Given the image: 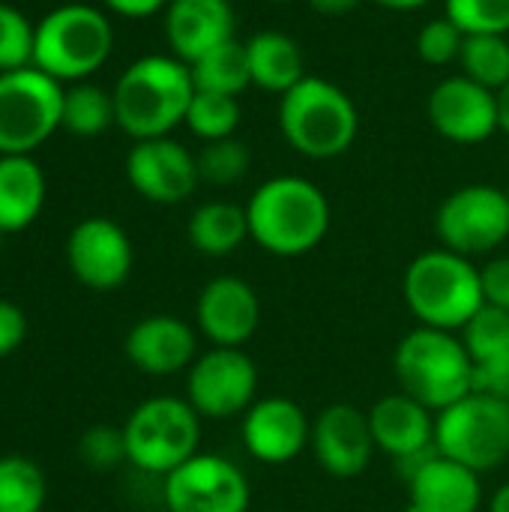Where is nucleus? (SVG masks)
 <instances>
[{"instance_id": "nucleus-28", "label": "nucleus", "mask_w": 509, "mask_h": 512, "mask_svg": "<svg viewBox=\"0 0 509 512\" xmlns=\"http://www.w3.org/2000/svg\"><path fill=\"white\" fill-rule=\"evenodd\" d=\"M45 474L33 459L0 456V512H42Z\"/></svg>"}, {"instance_id": "nucleus-6", "label": "nucleus", "mask_w": 509, "mask_h": 512, "mask_svg": "<svg viewBox=\"0 0 509 512\" xmlns=\"http://www.w3.org/2000/svg\"><path fill=\"white\" fill-rule=\"evenodd\" d=\"M111 48L114 27L108 15L87 3H66L36 24L33 66L54 81L78 84L105 66Z\"/></svg>"}, {"instance_id": "nucleus-32", "label": "nucleus", "mask_w": 509, "mask_h": 512, "mask_svg": "<svg viewBox=\"0 0 509 512\" xmlns=\"http://www.w3.org/2000/svg\"><path fill=\"white\" fill-rule=\"evenodd\" d=\"M444 15L465 36H509V0H444Z\"/></svg>"}, {"instance_id": "nucleus-3", "label": "nucleus", "mask_w": 509, "mask_h": 512, "mask_svg": "<svg viewBox=\"0 0 509 512\" xmlns=\"http://www.w3.org/2000/svg\"><path fill=\"white\" fill-rule=\"evenodd\" d=\"M279 132L306 159H336L351 150L360 132L354 99L333 81L306 75L279 96Z\"/></svg>"}, {"instance_id": "nucleus-34", "label": "nucleus", "mask_w": 509, "mask_h": 512, "mask_svg": "<svg viewBox=\"0 0 509 512\" xmlns=\"http://www.w3.org/2000/svg\"><path fill=\"white\" fill-rule=\"evenodd\" d=\"M36 27L9 3H0V72L33 66Z\"/></svg>"}, {"instance_id": "nucleus-40", "label": "nucleus", "mask_w": 509, "mask_h": 512, "mask_svg": "<svg viewBox=\"0 0 509 512\" xmlns=\"http://www.w3.org/2000/svg\"><path fill=\"white\" fill-rule=\"evenodd\" d=\"M114 15L123 18H150L156 12H162L171 0H102Z\"/></svg>"}, {"instance_id": "nucleus-37", "label": "nucleus", "mask_w": 509, "mask_h": 512, "mask_svg": "<svg viewBox=\"0 0 509 512\" xmlns=\"http://www.w3.org/2000/svg\"><path fill=\"white\" fill-rule=\"evenodd\" d=\"M474 393H486L509 405V351L474 363Z\"/></svg>"}, {"instance_id": "nucleus-41", "label": "nucleus", "mask_w": 509, "mask_h": 512, "mask_svg": "<svg viewBox=\"0 0 509 512\" xmlns=\"http://www.w3.org/2000/svg\"><path fill=\"white\" fill-rule=\"evenodd\" d=\"M309 3V9L312 12H318V15H330V18H336V15H348V12H354L363 0H306Z\"/></svg>"}, {"instance_id": "nucleus-7", "label": "nucleus", "mask_w": 509, "mask_h": 512, "mask_svg": "<svg viewBox=\"0 0 509 512\" xmlns=\"http://www.w3.org/2000/svg\"><path fill=\"white\" fill-rule=\"evenodd\" d=\"M123 438L129 465L144 474L168 477L174 468H180L198 453L201 417L186 399L156 396L141 402L129 414Z\"/></svg>"}, {"instance_id": "nucleus-23", "label": "nucleus", "mask_w": 509, "mask_h": 512, "mask_svg": "<svg viewBox=\"0 0 509 512\" xmlns=\"http://www.w3.org/2000/svg\"><path fill=\"white\" fill-rule=\"evenodd\" d=\"M243 45H246L252 87L282 96L306 78L303 48L297 45L294 36L282 30H258Z\"/></svg>"}, {"instance_id": "nucleus-44", "label": "nucleus", "mask_w": 509, "mask_h": 512, "mask_svg": "<svg viewBox=\"0 0 509 512\" xmlns=\"http://www.w3.org/2000/svg\"><path fill=\"white\" fill-rule=\"evenodd\" d=\"M498 114H501V132L509 135V84L498 90Z\"/></svg>"}, {"instance_id": "nucleus-21", "label": "nucleus", "mask_w": 509, "mask_h": 512, "mask_svg": "<svg viewBox=\"0 0 509 512\" xmlns=\"http://www.w3.org/2000/svg\"><path fill=\"white\" fill-rule=\"evenodd\" d=\"M237 15L231 0H171L165 6V39L183 63L201 60L207 51L237 39Z\"/></svg>"}, {"instance_id": "nucleus-9", "label": "nucleus", "mask_w": 509, "mask_h": 512, "mask_svg": "<svg viewBox=\"0 0 509 512\" xmlns=\"http://www.w3.org/2000/svg\"><path fill=\"white\" fill-rule=\"evenodd\" d=\"M63 87L36 66L0 72V156H30L63 120Z\"/></svg>"}, {"instance_id": "nucleus-16", "label": "nucleus", "mask_w": 509, "mask_h": 512, "mask_svg": "<svg viewBox=\"0 0 509 512\" xmlns=\"http://www.w3.org/2000/svg\"><path fill=\"white\" fill-rule=\"evenodd\" d=\"M126 180L153 204H180L201 183L195 156L171 135L135 141L126 153Z\"/></svg>"}, {"instance_id": "nucleus-35", "label": "nucleus", "mask_w": 509, "mask_h": 512, "mask_svg": "<svg viewBox=\"0 0 509 512\" xmlns=\"http://www.w3.org/2000/svg\"><path fill=\"white\" fill-rule=\"evenodd\" d=\"M462 45H465V33L447 18H432L420 27L417 33V54L423 63L429 66H450V63H459V54H462Z\"/></svg>"}, {"instance_id": "nucleus-24", "label": "nucleus", "mask_w": 509, "mask_h": 512, "mask_svg": "<svg viewBox=\"0 0 509 512\" xmlns=\"http://www.w3.org/2000/svg\"><path fill=\"white\" fill-rule=\"evenodd\" d=\"M45 204V174L30 156H0V234L24 231Z\"/></svg>"}, {"instance_id": "nucleus-46", "label": "nucleus", "mask_w": 509, "mask_h": 512, "mask_svg": "<svg viewBox=\"0 0 509 512\" xmlns=\"http://www.w3.org/2000/svg\"><path fill=\"white\" fill-rule=\"evenodd\" d=\"M507 198H509V189H507Z\"/></svg>"}, {"instance_id": "nucleus-26", "label": "nucleus", "mask_w": 509, "mask_h": 512, "mask_svg": "<svg viewBox=\"0 0 509 512\" xmlns=\"http://www.w3.org/2000/svg\"><path fill=\"white\" fill-rule=\"evenodd\" d=\"M195 90L201 93H222L240 99L243 90L252 87L249 63H246V45L240 39H231L213 51H207L201 60L189 63Z\"/></svg>"}, {"instance_id": "nucleus-2", "label": "nucleus", "mask_w": 509, "mask_h": 512, "mask_svg": "<svg viewBox=\"0 0 509 512\" xmlns=\"http://www.w3.org/2000/svg\"><path fill=\"white\" fill-rule=\"evenodd\" d=\"M117 126L135 138H165L186 123L195 81L189 63L174 54H147L123 69L114 84Z\"/></svg>"}, {"instance_id": "nucleus-13", "label": "nucleus", "mask_w": 509, "mask_h": 512, "mask_svg": "<svg viewBox=\"0 0 509 512\" xmlns=\"http://www.w3.org/2000/svg\"><path fill=\"white\" fill-rule=\"evenodd\" d=\"M426 117L432 129L453 144H483L501 132L498 93L459 75L438 81L426 99Z\"/></svg>"}, {"instance_id": "nucleus-20", "label": "nucleus", "mask_w": 509, "mask_h": 512, "mask_svg": "<svg viewBox=\"0 0 509 512\" xmlns=\"http://www.w3.org/2000/svg\"><path fill=\"white\" fill-rule=\"evenodd\" d=\"M123 351L138 372L162 378L177 375L195 363L198 336L177 315H147L126 333Z\"/></svg>"}, {"instance_id": "nucleus-42", "label": "nucleus", "mask_w": 509, "mask_h": 512, "mask_svg": "<svg viewBox=\"0 0 509 512\" xmlns=\"http://www.w3.org/2000/svg\"><path fill=\"white\" fill-rule=\"evenodd\" d=\"M369 3L384 6V9H393V12H414V9H423L432 0H369Z\"/></svg>"}, {"instance_id": "nucleus-29", "label": "nucleus", "mask_w": 509, "mask_h": 512, "mask_svg": "<svg viewBox=\"0 0 509 512\" xmlns=\"http://www.w3.org/2000/svg\"><path fill=\"white\" fill-rule=\"evenodd\" d=\"M462 75L489 87L504 90L509 84V39L507 36H465L462 54H459Z\"/></svg>"}, {"instance_id": "nucleus-5", "label": "nucleus", "mask_w": 509, "mask_h": 512, "mask_svg": "<svg viewBox=\"0 0 509 512\" xmlns=\"http://www.w3.org/2000/svg\"><path fill=\"white\" fill-rule=\"evenodd\" d=\"M399 390L423 402L429 411H444L474 393V360L462 339L435 327H414L393 354Z\"/></svg>"}, {"instance_id": "nucleus-1", "label": "nucleus", "mask_w": 509, "mask_h": 512, "mask_svg": "<svg viewBox=\"0 0 509 512\" xmlns=\"http://www.w3.org/2000/svg\"><path fill=\"white\" fill-rule=\"evenodd\" d=\"M249 240L276 258H300L321 246L330 231V201L318 183L279 174L264 180L246 201Z\"/></svg>"}, {"instance_id": "nucleus-43", "label": "nucleus", "mask_w": 509, "mask_h": 512, "mask_svg": "<svg viewBox=\"0 0 509 512\" xmlns=\"http://www.w3.org/2000/svg\"><path fill=\"white\" fill-rule=\"evenodd\" d=\"M489 512H509V483H504V486L492 495Z\"/></svg>"}, {"instance_id": "nucleus-30", "label": "nucleus", "mask_w": 509, "mask_h": 512, "mask_svg": "<svg viewBox=\"0 0 509 512\" xmlns=\"http://www.w3.org/2000/svg\"><path fill=\"white\" fill-rule=\"evenodd\" d=\"M240 99L234 96H222V93H201L195 90L189 111H186V129L207 141H222V138H234L237 126H240Z\"/></svg>"}, {"instance_id": "nucleus-22", "label": "nucleus", "mask_w": 509, "mask_h": 512, "mask_svg": "<svg viewBox=\"0 0 509 512\" xmlns=\"http://www.w3.org/2000/svg\"><path fill=\"white\" fill-rule=\"evenodd\" d=\"M405 512H480L483 483L468 465H459L441 453L426 459L408 480Z\"/></svg>"}, {"instance_id": "nucleus-33", "label": "nucleus", "mask_w": 509, "mask_h": 512, "mask_svg": "<svg viewBox=\"0 0 509 512\" xmlns=\"http://www.w3.org/2000/svg\"><path fill=\"white\" fill-rule=\"evenodd\" d=\"M462 342L471 360H486L501 351H509V312L483 303L480 312L462 327Z\"/></svg>"}, {"instance_id": "nucleus-11", "label": "nucleus", "mask_w": 509, "mask_h": 512, "mask_svg": "<svg viewBox=\"0 0 509 512\" xmlns=\"http://www.w3.org/2000/svg\"><path fill=\"white\" fill-rule=\"evenodd\" d=\"M186 372V402L198 417L231 420L246 414L258 399V366L243 348L213 345Z\"/></svg>"}, {"instance_id": "nucleus-45", "label": "nucleus", "mask_w": 509, "mask_h": 512, "mask_svg": "<svg viewBox=\"0 0 509 512\" xmlns=\"http://www.w3.org/2000/svg\"><path fill=\"white\" fill-rule=\"evenodd\" d=\"M267 3H291V0H267Z\"/></svg>"}, {"instance_id": "nucleus-17", "label": "nucleus", "mask_w": 509, "mask_h": 512, "mask_svg": "<svg viewBox=\"0 0 509 512\" xmlns=\"http://www.w3.org/2000/svg\"><path fill=\"white\" fill-rule=\"evenodd\" d=\"M309 447L315 453V462L330 477L336 480L360 477L369 468L372 453L378 450L369 426V411H360L357 405L348 402L327 405L312 423Z\"/></svg>"}, {"instance_id": "nucleus-25", "label": "nucleus", "mask_w": 509, "mask_h": 512, "mask_svg": "<svg viewBox=\"0 0 509 512\" xmlns=\"http://www.w3.org/2000/svg\"><path fill=\"white\" fill-rule=\"evenodd\" d=\"M186 237L192 249L207 258H225L249 240V219L246 207L234 201H207L195 207L186 225Z\"/></svg>"}, {"instance_id": "nucleus-4", "label": "nucleus", "mask_w": 509, "mask_h": 512, "mask_svg": "<svg viewBox=\"0 0 509 512\" xmlns=\"http://www.w3.org/2000/svg\"><path fill=\"white\" fill-rule=\"evenodd\" d=\"M402 297L423 327L447 333H462V327L486 303L480 267L471 258L444 246L420 252L408 264L402 276Z\"/></svg>"}, {"instance_id": "nucleus-12", "label": "nucleus", "mask_w": 509, "mask_h": 512, "mask_svg": "<svg viewBox=\"0 0 509 512\" xmlns=\"http://www.w3.org/2000/svg\"><path fill=\"white\" fill-rule=\"evenodd\" d=\"M162 480L168 512H246L252 501L246 474L213 453H195Z\"/></svg>"}, {"instance_id": "nucleus-36", "label": "nucleus", "mask_w": 509, "mask_h": 512, "mask_svg": "<svg viewBox=\"0 0 509 512\" xmlns=\"http://www.w3.org/2000/svg\"><path fill=\"white\" fill-rule=\"evenodd\" d=\"M78 459L90 471H114L117 465L129 462L123 429L114 426H90L78 441Z\"/></svg>"}, {"instance_id": "nucleus-8", "label": "nucleus", "mask_w": 509, "mask_h": 512, "mask_svg": "<svg viewBox=\"0 0 509 512\" xmlns=\"http://www.w3.org/2000/svg\"><path fill=\"white\" fill-rule=\"evenodd\" d=\"M435 447L477 474L501 468L509 459V405L486 393H468L435 414Z\"/></svg>"}, {"instance_id": "nucleus-38", "label": "nucleus", "mask_w": 509, "mask_h": 512, "mask_svg": "<svg viewBox=\"0 0 509 512\" xmlns=\"http://www.w3.org/2000/svg\"><path fill=\"white\" fill-rule=\"evenodd\" d=\"M483 300L509 312V255H495L480 267Z\"/></svg>"}, {"instance_id": "nucleus-19", "label": "nucleus", "mask_w": 509, "mask_h": 512, "mask_svg": "<svg viewBox=\"0 0 509 512\" xmlns=\"http://www.w3.org/2000/svg\"><path fill=\"white\" fill-rule=\"evenodd\" d=\"M198 330L222 348H243L261 324L258 291L237 276L210 279L195 303Z\"/></svg>"}, {"instance_id": "nucleus-31", "label": "nucleus", "mask_w": 509, "mask_h": 512, "mask_svg": "<svg viewBox=\"0 0 509 512\" xmlns=\"http://www.w3.org/2000/svg\"><path fill=\"white\" fill-rule=\"evenodd\" d=\"M198 162V177L210 186H234L237 180L246 177L249 165H252V153L249 147L234 135V138H222V141H207L201 147V153L195 156Z\"/></svg>"}, {"instance_id": "nucleus-14", "label": "nucleus", "mask_w": 509, "mask_h": 512, "mask_svg": "<svg viewBox=\"0 0 509 512\" xmlns=\"http://www.w3.org/2000/svg\"><path fill=\"white\" fill-rule=\"evenodd\" d=\"M369 426L375 447L387 453L399 474L408 480L426 459L438 453L435 447V411L408 393H390L369 408Z\"/></svg>"}, {"instance_id": "nucleus-15", "label": "nucleus", "mask_w": 509, "mask_h": 512, "mask_svg": "<svg viewBox=\"0 0 509 512\" xmlns=\"http://www.w3.org/2000/svg\"><path fill=\"white\" fill-rule=\"evenodd\" d=\"M66 261L72 276L90 291H114L132 273V243L129 234L105 216H90L78 222L66 240Z\"/></svg>"}, {"instance_id": "nucleus-39", "label": "nucleus", "mask_w": 509, "mask_h": 512, "mask_svg": "<svg viewBox=\"0 0 509 512\" xmlns=\"http://www.w3.org/2000/svg\"><path fill=\"white\" fill-rule=\"evenodd\" d=\"M24 336H27V318H24V312L15 303L0 300V360L9 357L12 351H18L21 342H24Z\"/></svg>"}, {"instance_id": "nucleus-18", "label": "nucleus", "mask_w": 509, "mask_h": 512, "mask_svg": "<svg viewBox=\"0 0 509 512\" xmlns=\"http://www.w3.org/2000/svg\"><path fill=\"white\" fill-rule=\"evenodd\" d=\"M243 447L264 465H285L297 459L312 438V420L285 396H264L243 414Z\"/></svg>"}, {"instance_id": "nucleus-27", "label": "nucleus", "mask_w": 509, "mask_h": 512, "mask_svg": "<svg viewBox=\"0 0 509 512\" xmlns=\"http://www.w3.org/2000/svg\"><path fill=\"white\" fill-rule=\"evenodd\" d=\"M111 123H117V111H114V93H108L105 87L78 81L63 93L60 126L66 132L93 138V135H102Z\"/></svg>"}, {"instance_id": "nucleus-10", "label": "nucleus", "mask_w": 509, "mask_h": 512, "mask_svg": "<svg viewBox=\"0 0 509 512\" xmlns=\"http://www.w3.org/2000/svg\"><path fill=\"white\" fill-rule=\"evenodd\" d=\"M435 234L444 249L465 258L489 255L509 237L507 189L468 183L450 192L435 210Z\"/></svg>"}]
</instances>
